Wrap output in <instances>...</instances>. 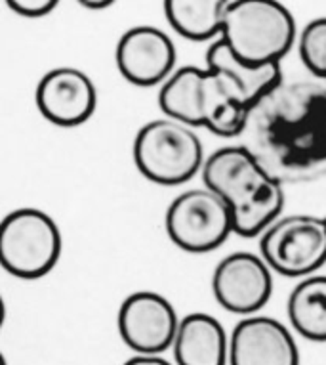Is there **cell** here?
<instances>
[{
  "label": "cell",
  "instance_id": "cell-1",
  "mask_svg": "<svg viewBox=\"0 0 326 365\" xmlns=\"http://www.w3.org/2000/svg\"><path fill=\"white\" fill-rule=\"evenodd\" d=\"M243 144L280 184L326 174V84L283 81L250 108Z\"/></svg>",
  "mask_w": 326,
  "mask_h": 365
},
{
  "label": "cell",
  "instance_id": "cell-2",
  "mask_svg": "<svg viewBox=\"0 0 326 365\" xmlns=\"http://www.w3.org/2000/svg\"><path fill=\"white\" fill-rule=\"evenodd\" d=\"M204 187L218 193L231 209L235 234L258 237L280 218L285 184L244 145H226L208 157L202 167Z\"/></svg>",
  "mask_w": 326,
  "mask_h": 365
},
{
  "label": "cell",
  "instance_id": "cell-3",
  "mask_svg": "<svg viewBox=\"0 0 326 365\" xmlns=\"http://www.w3.org/2000/svg\"><path fill=\"white\" fill-rule=\"evenodd\" d=\"M221 41L243 63H280L296 41V21L275 0H229Z\"/></svg>",
  "mask_w": 326,
  "mask_h": 365
},
{
  "label": "cell",
  "instance_id": "cell-4",
  "mask_svg": "<svg viewBox=\"0 0 326 365\" xmlns=\"http://www.w3.org/2000/svg\"><path fill=\"white\" fill-rule=\"evenodd\" d=\"M132 155L137 170L159 186L185 184L206 163L196 132L168 117L149 120L137 130Z\"/></svg>",
  "mask_w": 326,
  "mask_h": 365
},
{
  "label": "cell",
  "instance_id": "cell-5",
  "mask_svg": "<svg viewBox=\"0 0 326 365\" xmlns=\"http://www.w3.org/2000/svg\"><path fill=\"white\" fill-rule=\"evenodd\" d=\"M63 237L52 216L23 207L4 216L0 224V264L19 279L48 276L60 262Z\"/></svg>",
  "mask_w": 326,
  "mask_h": 365
},
{
  "label": "cell",
  "instance_id": "cell-6",
  "mask_svg": "<svg viewBox=\"0 0 326 365\" xmlns=\"http://www.w3.org/2000/svg\"><path fill=\"white\" fill-rule=\"evenodd\" d=\"M260 255L275 274L315 276L326 264V215H288L261 234Z\"/></svg>",
  "mask_w": 326,
  "mask_h": 365
},
{
  "label": "cell",
  "instance_id": "cell-7",
  "mask_svg": "<svg viewBox=\"0 0 326 365\" xmlns=\"http://www.w3.org/2000/svg\"><path fill=\"white\" fill-rule=\"evenodd\" d=\"M167 234L182 251L210 252L235 234L231 209L208 187L179 193L167 210Z\"/></svg>",
  "mask_w": 326,
  "mask_h": 365
},
{
  "label": "cell",
  "instance_id": "cell-8",
  "mask_svg": "<svg viewBox=\"0 0 326 365\" xmlns=\"http://www.w3.org/2000/svg\"><path fill=\"white\" fill-rule=\"evenodd\" d=\"M172 302L154 291L128 294L119 308L117 327L126 346L136 354L160 356L172 348L179 327Z\"/></svg>",
  "mask_w": 326,
  "mask_h": 365
},
{
  "label": "cell",
  "instance_id": "cell-9",
  "mask_svg": "<svg viewBox=\"0 0 326 365\" xmlns=\"http://www.w3.org/2000/svg\"><path fill=\"white\" fill-rule=\"evenodd\" d=\"M214 299L237 316H258L273 293V269L261 255L238 251L227 255L212 274Z\"/></svg>",
  "mask_w": 326,
  "mask_h": 365
},
{
  "label": "cell",
  "instance_id": "cell-10",
  "mask_svg": "<svg viewBox=\"0 0 326 365\" xmlns=\"http://www.w3.org/2000/svg\"><path fill=\"white\" fill-rule=\"evenodd\" d=\"M35 100L48 123L73 128L94 115L98 90L94 81L77 67H56L42 75L36 84Z\"/></svg>",
  "mask_w": 326,
  "mask_h": 365
},
{
  "label": "cell",
  "instance_id": "cell-11",
  "mask_svg": "<svg viewBox=\"0 0 326 365\" xmlns=\"http://www.w3.org/2000/svg\"><path fill=\"white\" fill-rule=\"evenodd\" d=\"M119 73L136 86H157L172 77L176 46L159 27L137 25L120 36L115 52Z\"/></svg>",
  "mask_w": 326,
  "mask_h": 365
},
{
  "label": "cell",
  "instance_id": "cell-12",
  "mask_svg": "<svg viewBox=\"0 0 326 365\" xmlns=\"http://www.w3.org/2000/svg\"><path fill=\"white\" fill-rule=\"evenodd\" d=\"M229 365H300V350L283 322L250 316L233 327Z\"/></svg>",
  "mask_w": 326,
  "mask_h": 365
},
{
  "label": "cell",
  "instance_id": "cell-13",
  "mask_svg": "<svg viewBox=\"0 0 326 365\" xmlns=\"http://www.w3.org/2000/svg\"><path fill=\"white\" fill-rule=\"evenodd\" d=\"M229 342L226 327L204 312H193L179 319L172 352L178 365H229Z\"/></svg>",
  "mask_w": 326,
  "mask_h": 365
},
{
  "label": "cell",
  "instance_id": "cell-14",
  "mask_svg": "<svg viewBox=\"0 0 326 365\" xmlns=\"http://www.w3.org/2000/svg\"><path fill=\"white\" fill-rule=\"evenodd\" d=\"M204 83L206 67L185 66L176 69L159 92V106L164 117L179 120L191 128L202 126Z\"/></svg>",
  "mask_w": 326,
  "mask_h": 365
},
{
  "label": "cell",
  "instance_id": "cell-15",
  "mask_svg": "<svg viewBox=\"0 0 326 365\" xmlns=\"http://www.w3.org/2000/svg\"><path fill=\"white\" fill-rule=\"evenodd\" d=\"M229 0H168L164 16L178 35L195 42L218 41L226 24Z\"/></svg>",
  "mask_w": 326,
  "mask_h": 365
},
{
  "label": "cell",
  "instance_id": "cell-16",
  "mask_svg": "<svg viewBox=\"0 0 326 365\" xmlns=\"http://www.w3.org/2000/svg\"><path fill=\"white\" fill-rule=\"evenodd\" d=\"M206 67L218 69V71L226 73L227 77H231L241 86L250 106H254L261 96H265L269 90H273L277 84L285 81L280 63H271V66L243 63L229 52L226 42L221 38H218L208 46Z\"/></svg>",
  "mask_w": 326,
  "mask_h": 365
},
{
  "label": "cell",
  "instance_id": "cell-17",
  "mask_svg": "<svg viewBox=\"0 0 326 365\" xmlns=\"http://www.w3.org/2000/svg\"><path fill=\"white\" fill-rule=\"evenodd\" d=\"M286 312L298 335L326 342V276L315 274L298 283L288 297Z\"/></svg>",
  "mask_w": 326,
  "mask_h": 365
},
{
  "label": "cell",
  "instance_id": "cell-18",
  "mask_svg": "<svg viewBox=\"0 0 326 365\" xmlns=\"http://www.w3.org/2000/svg\"><path fill=\"white\" fill-rule=\"evenodd\" d=\"M8 8L21 18H46L58 8V0H8Z\"/></svg>",
  "mask_w": 326,
  "mask_h": 365
},
{
  "label": "cell",
  "instance_id": "cell-19",
  "mask_svg": "<svg viewBox=\"0 0 326 365\" xmlns=\"http://www.w3.org/2000/svg\"><path fill=\"white\" fill-rule=\"evenodd\" d=\"M122 365H172L167 358L160 356H151V354H136L130 359H126Z\"/></svg>",
  "mask_w": 326,
  "mask_h": 365
},
{
  "label": "cell",
  "instance_id": "cell-20",
  "mask_svg": "<svg viewBox=\"0 0 326 365\" xmlns=\"http://www.w3.org/2000/svg\"><path fill=\"white\" fill-rule=\"evenodd\" d=\"M84 8H88V10H105V8H111L113 6V2H109V0H86L83 2Z\"/></svg>",
  "mask_w": 326,
  "mask_h": 365
},
{
  "label": "cell",
  "instance_id": "cell-21",
  "mask_svg": "<svg viewBox=\"0 0 326 365\" xmlns=\"http://www.w3.org/2000/svg\"><path fill=\"white\" fill-rule=\"evenodd\" d=\"M313 75H315V77L325 78V81H326V48H325V54H322V58H320L319 66H317V69H315Z\"/></svg>",
  "mask_w": 326,
  "mask_h": 365
}]
</instances>
